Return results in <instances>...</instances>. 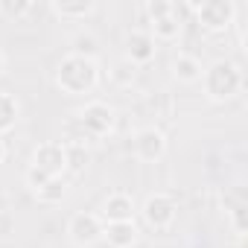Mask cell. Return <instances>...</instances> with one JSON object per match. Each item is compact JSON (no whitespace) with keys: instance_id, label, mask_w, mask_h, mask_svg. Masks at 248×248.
Here are the masks:
<instances>
[{"instance_id":"cell-1","label":"cell","mask_w":248,"mask_h":248,"mask_svg":"<svg viewBox=\"0 0 248 248\" xmlns=\"http://www.w3.org/2000/svg\"><path fill=\"white\" fill-rule=\"evenodd\" d=\"M99 62L79 56V53H67L62 56L59 67H56V85L64 96H88L99 88Z\"/></svg>"},{"instance_id":"cell-2","label":"cell","mask_w":248,"mask_h":248,"mask_svg":"<svg viewBox=\"0 0 248 248\" xmlns=\"http://www.w3.org/2000/svg\"><path fill=\"white\" fill-rule=\"evenodd\" d=\"M202 88H204V96L210 102H231L242 93L245 88V76H242V67L231 59H216L213 64L204 67L202 73Z\"/></svg>"},{"instance_id":"cell-3","label":"cell","mask_w":248,"mask_h":248,"mask_svg":"<svg viewBox=\"0 0 248 248\" xmlns=\"http://www.w3.org/2000/svg\"><path fill=\"white\" fill-rule=\"evenodd\" d=\"M187 9L196 15V24L204 32H228L236 24V12H239L233 0H204V3L193 0Z\"/></svg>"},{"instance_id":"cell-4","label":"cell","mask_w":248,"mask_h":248,"mask_svg":"<svg viewBox=\"0 0 248 248\" xmlns=\"http://www.w3.org/2000/svg\"><path fill=\"white\" fill-rule=\"evenodd\" d=\"M76 123L82 126V132L88 138H108L114 132V123H117V114L108 102L102 99H91L85 102L79 111H76Z\"/></svg>"},{"instance_id":"cell-5","label":"cell","mask_w":248,"mask_h":248,"mask_svg":"<svg viewBox=\"0 0 248 248\" xmlns=\"http://www.w3.org/2000/svg\"><path fill=\"white\" fill-rule=\"evenodd\" d=\"M140 216H143V222H146L152 231L164 233V231H170V228L175 225V219H178V202H175L170 193H149L146 202H143V207H140Z\"/></svg>"},{"instance_id":"cell-6","label":"cell","mask_w":248,"mask_h":248,"mask_svg":"<svg viewBox=\"0 0 248 248\" xmlns=\"http://www.w3.org/2000/svg\"><path fill=\"white\" fill-rule=\"evenodd\" d=\"M102 233H105V222L99 219V213L79 210L67 219V239L76 248H93L96 242H102Z\"/></svg>"},{"instance_id":"cell-7","label":"cell","mask_w":248,"mask_h":248,"mask_svg":"<svg viewBox=\"0 0 248 248\" xmlns=\"http://www.w3.org/2000/svg\"><path fill=\"white\" fill-rule=\"evenodd\" d=\"M132 152L140 164H158L167 155V135L158 126H143L132 138Z\"/></svg>"},{"instance_id":"cell-8","label":"cell","mask_w":248,"mask_h":248,"mask_svg":"<svg viewBox=\"0 0 248 248\" xmlns=\"http://www.w3.org/2000/svg\"><path fill=\"white\" fill-rule=\"evenodd\" d=\"M30 167H35L47 178H62L67 172V149H64V143H56V140L38 143L32 149V164Z\"/></svg>"},{"instance_id":"cell-9","label":"cell","mask_w":248,"mask_h":248,"mask_svg":"<svg viewBox=\"0 0 248 248\" xmlns=\"http://www.w3.org/2000/svg\"><path fill=\"white\" fill-rule=\"evenodd\" d=\"M135 210H138V207H135V199H132L129 193L114 190V193L105 196L99 219H102L105 225H111V222H135Z\"/></svg>"},{"instance_id":"cell-10","label":"cell","mask_w":248,"mask_h":248,"mask_svg":"<svg viewBox=\"0 0 248 248\" xmlns=\"http://www.w3.org/2000/svg\"><path fill=\"white\" fill-rule=\"evenodd\" d=\"M158 47H155V38L146 32V30H132L129 38H126V62H132L135 67L138 64H149L155 59Z\"/></svg>"},{"instance_id":"cell-11","label":"cell","mask_w":248,"mask_h":248,"mask_svg":"<svg viewBox=\"0 0 248 248\" xmlns=\"http://www.w3.org/2000/svg\"><path fill=\"white\" fill-rule=\"evenodd\" d=\"M170 70L181 85H196V82H202V73H204L202 62L190 53H175L172 62H170Z\"/></svg>"},{"instance_id":"cell-12","label":"cell","mask_w":248,"mask_h":248,"mask_svg":"<svg viewBox=\"0 0 248 248\" xmlns=\"http://www.w3.org/2000/svg\"><path fill=\"white\" fill-rule=\"evenodd\" d=\"M102 239H105L111 248H132V245H138L140 231H138L135 222H111V225H105Z\"/></svg>"},{"instance_id":"cell-13","label":"cell","mask_w":248,"mask_h":248,"mask_svg":"<svg viewBox=\"0 0 248 248\" xmlns=\"http://www.w3.org/2000/svg\"><path fill=\"white\" fill-rule=\"evenodd\" d=\"M50 9L64 21H85L88 15H93L96 3L93 0H56V3H50Z\"/></svg>"},{"instance_id":"cell-14","label":"cell","mask_w":248,"mask_h":248,"mask_svg":"<svg viewBox=\"0 0 248 248\" xmlns=\"http://www.w3.org/2000/svg\"><path fill=\"white\" fill-rule=\"evenodd\" d=\"M181 30H184V24H181L178 6H175V12H170V15H164V18L152 21L149 35H152L155 41H178V38H181Z\"/></svg>"},{"instance_id":"cell-15","label":"cell","mask_w":248,"mask_h":248,"mask_svg":"<svg viewBox=\"0 0 248 248\" xmlns=\"http://www.w3.org/2000/svg\"><path fill=\"white\" fill-rule=\"evenodd\" d=\"M18 120H21V102H18V96L9 93V91H0V138H3L6 132H12Z\"/></svg>"},{"instance_id":"cell-16","label":"cell","mask_w":248,"mask_h":248,"mask_svg":"<svg viewBox=\"0 0 248 248\" xmlns=\"http://www.w3.org/2000/svg\"><path fill=\"white\" fill-rule=\"evenodd\" d=\"M32 9H35V6L30 3V0H0V18H6V21H12V24L24 21Z\"/></svg>"},{"instance_id":"cell-17","label":"cell","mask_w":248,"mask_h":248,"mask_svg":"<svg viewBox=\"0 0 248 248\" xmlns=\"http://www.w3.org/2000/svg\"><path fill=\"white\" fill-rule=\"evenodd\" d=\"M135 76H138V67L132 64V62H114L111 64V70H108V79L117 85V88H129L132 82H135Z\"/></svg>"},{"instance_id":"cell-18","label":"cell","mask_w":248,"mask_h":248,"mask_svg":"<svg viewBox=\"0 0 248 248\" xmlns=\"http://www.w3.org/2000/svg\"><path fill=\"white\" fill-rule=\"evenodd\" d=\"M64 193H67V184H64V178H50L38 193H35V199L41 202V204H59L62 199H64Z\"/></svg>"},{"instance_id":"cell-19","label":"cell","mask_w":248,"mask_h":248,"mask_svg":"<svg viewBox=\"0 0 248 248\" xmlns=\"http://www.w3.org/2000/svg\"><path fill=\"white\" fill-rule=\"evenodd\" d=\"M225 210H228V219H231L233 231L242 236L245 228H248V222H245V202L242 199H233V196H225Z\"/></svg>"},{"instance_id":"cell-20","label":"cell","mask_w":248,"mask_h":248,"mask_svg":"<svg viewBox=\"0 0 248 248\" xmlns=\"http://www.w3.org/2000/svg\"><path fill=\"white\" fill-rule=\"evenodd\" d=\"M64 149H67V170L82 172L88 167V149L82 143H64Z\"/></svg>"},{"instance_id":"cell-21","label":"cell","mask_w":248,"mask_h":248,"mask_svg":"<svg viewBox=\"0 0 248 248\" xmlns=\"http://www.w3.org/2000/svg\"><path fill=\"white\" fill-rule=\"evenodd\" d=\"M70 53H79V56H88V59H96L99 56V41L91 35V32H82L73 38V50Z\"/></svg>"},{"instance_id":"cell-22","label":"cell","mask_w":248,"mask_h":248,"mask_svg":"<svg viewBox=\"0 0 248 248\" xmlns=\"http://www.w3.org/2000/svg\"><path fill=\"white\" fill-rule=\"evenodd\" d=\"M170 12H175V3H170V0H149V3H146L149 21H158V18L170 15Z\"/></svg>"},{"instance_id":"cell-23","label":"cell","mask_w":248,"mask_h":248,"mask_svg":"<svg viewBox=\"0 0 248 248\" xmlns=\"http://www.w3.org/2000/svg\"><path fill=\"white\" fill-rule=\"evenodd\" d=\"M47 181H50V178H47L44 172H38L35 167H30V170L24 172V184H27V187L32 190V196H35V193H38V190H41V187H44Z\"/></svg>"},{"instance_id":"cell-24","label":"cell","mask_w":248,"mask_h":248,"mask_svg":"<svg viewBox=\"0 0 248 248\" xmlns=\"http://www.w3.org/2000/svg\"><path fill=\"white\" fill-rule=\"evenodd\" d=\"M15 233V216L9 210H0V242Z\"/></svg>"},{"instance_id":"cell-25","label":"cell","mask_w":248,"mask_h":248,"mask_svg":"<svg viewBox=\"0 0 248 248\" xmlns=\"http://www.w3.org/2000/svg\"><path fill=\"white\" fill-rule=\"evenodd\" d=\"M6 161V143H3V138H0V164Z\"/></svg>"},{"instance_id":"cell-26","label":"cell","mask_w":248,"mask_h":248,"mask_svg":"<svg viewBox=\"0 0 248 248\" xmlns=\"http://www.w3.org/2000/svg\"><path fill=\"white\" fill-rule=\"evenodd\" d=\"M6 70V56H3V50H0V73Z\"/></svg>"},{"instance_id":"cell-27","label":"cell","mask_w":248,"mask_h":248,"mask_svg":"<svg viewBox=\"0 0 248 248\" xmlns=\"http://www.w3.org/2000/svg\"><path fill=\"white\" fill-rule=\"evenodd\" d=\"M236 248H242V236H239V242H236Z\"/></svg>"}]
</instances>
